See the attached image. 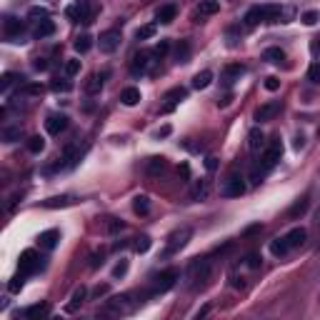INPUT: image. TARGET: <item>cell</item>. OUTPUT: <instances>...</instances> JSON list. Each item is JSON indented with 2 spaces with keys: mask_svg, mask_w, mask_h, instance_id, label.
Instances as JSON below:
<instances>
[{
  "mask_svg": "<svg viewBox=\"0 0 320 320\" xmlns=\"http://www.w3.org/2000/svg\"><path fill=\"white\" fill-rule=\"evenodd\" d=\"M213 275V260L210 258H193L185 268V285L188 288H200Z\"/></svg>",
  "mask_w": 320,
  "mask_h": 320,
  "instance_id": "1",
  "label": "cell"
},
{
  "mask_svg": "<svg viewBox=\"0 0 320 320\" xmlns=\"http://www.w3.org/2000/svg\"><path fill=\"white\" fill-rule=\"evenodd\" d=\"M280 155H283V143H280V138H275V140H270V146L265 148L260 163L253 168V183H260L263 178H265V175H268L273 168H275V165H278Z\"/></svg>",
  "mask_w": 320,
  "mask_h": 320,
  "instance_id": "2",
  "label": "cell"
},
{
  "mask_svg": "<svg viewBox=\"0 0 320 320\" xmlns=\"http://www.w3.org/2000/svg\"><path fill=\"white\" fill-rule=\"evenodd\" d=\"M280 13L283 8L280 5H255L245 13V25H258V23H273V20H280Z\"/></svg>",
  "mask_w": 320,
  "mask_h": 320,
  "instance_id": "3",
  "label": "cell"
},
{
  "mask_svg": "<svg viewBox=\"0 0 320 320\" xmlns=\"http://www.w3.org/2000/svg\"><path fill=\"white\" fill-rule=\"evenodd\" d=\"M190 238H193V228H188V225H180V228H175L173 233L168 235V243H165V258L168 255H175V253H180L188 243H190Z\"/></svg>",
  "mask_w": 320,
  "mask_h": 320,
  "instance_id": "4",
  "label": "cell"
},
{
  "mask_svg": "<svg viewBox=\"0 0 320 320\" xmlns=\"http://www.w3.org/2000/svg\"><path fill=\"white\" fill-rule=\"evenodd\" d=\"M178 278H180V273H178L175 268H168V270L158 273V275L153 278V285H150L148 295H163V293H168L175 283H178Z\"/></svg>",
  "mask_w": 320,
  "mask_h": 320,
  "instance_id": "5",
  "label": "cell"
},
{
  "mask_svg": "<svg viewBox=\"0 0 320 320\" xmlns=\"http://www.w3.org/2000/svg\"><path fill=\"white\" fill-rule=\"evenodd\" d=\"M135 298V293H123V295H115V298H110L108 300V310L110 313H118V315H128V313H133L143 300H133Z\"/></svg>",
  "mask_w": 320,
  "mask_h": 320,
  "instance_id": "6",
  "label": "cell"
},
{
  "mask_svg": "<svg viewBox=\"0 0 320 320\" xmlns=\"http://www.w3.org/2000/svg\"><path fill=\"white\" fill-rule=\"evenodd\" d=\"M18 270L20 273H25V275H35L38 270H43V258L38 255V250H23L20 253V258H18Z\"/></svg>",
  "mask_w": 320,
  "mask_h": 320,
  "instance_id": "7",
  "label": "cell"
},
{
  "mask_svg": "<svg viewBox=\"0 0 320 320\" xmlns=\"http://www.w3.org/2000/svg\"><path fill=\"white\" fill-rule=\"evenodd\" d=\"M243 193H245V178L240 173H230L223 180V185H220V195L223 198H240Z\"/></svg>",
  "mask_w": 320,
  "mask_h": 320,
  "instance_id": "8",
  "label": "cell"
},
{
  "mask_svg": "<svg viewBox=\"0 0 320 320\" xmlns=\"http://www.w3.org/2000/svg\"><path fill=\"white\" fill-rule=\"evenodd\" d=\"M155 53H150V50H140V53H135L133 60H130V73L135 75V78H140V75H146L153 70V65H155Z\"/></svg>",
  "mask_w": 320,
  "mask_h": 320,
  "instance_id": "9",
  "label": "cell"
},
{
  "mask_svg": "<svg viewBox=\"0 0 320 320\" xmlns=\"http://www.w3.org/2000/svg\"><path fill=\"white\" fill-rule=\"evenodd\" d=\"M80 155H83V150H80L78 143L65 146L63 155H60V160L55 163V170H70V168H75V165H78V160H80Z\"/></svg>",
  "mask_w": 320,
  "mask_h": 320,
  "instance_id": "10",
  "label": "cell"
},
{
  "mask_svg": "<svg viewBox=\"0 0 320 320\" xmlns=\"http://www.w3.org/2000/svg\"><path fill=\"white\" fill-rule=\"evenodd\" d=\"M120 30H105V33H100V38H98V48H100V53H105V55H110V53H115L118 48H120Z\"/></svg>",
  "mask_w": 320,
  "mask_h": 320,
  "instance_id": "11",
  "label": "cell"
},
{
  "mask_svg": "<svg viewBox=\"0 0 320 320\" xmlns=\"http://www.w3.org/2000/svg\"><path fill=\"white\" fill-rule=\"evenodd\" d=\"M3 28H5V35H8L13 43H23V30H25V23H23V20L8 15L5 23H3Z\"/></svg>",
  "mask_w": 320,
  "mask_h": 320,
  "instance_id": "12",
  "label": "cell"
},
{
  "mask_svg": "<svg viewBox=\"0 0 320 320\" xmlns=\"http://www.w3.org/2000/svg\"><path fill=\"white\" fill-rule=\"evenodd\" d=\"M185 98H188V90H185V88H180V85L170 88V90L165 93V98H163V100H165V105H163V113H173L175 105H178V103H183Z\"/></svg>",
  "mask_w": 320,
  "mask_h": 320,
  "instance_id": "13",
  "label": "cell"
},
{
  "mask_svg": "<svg viewBox=\"0 0 320 320\" xmlns=\"http://www.w3.org/2000/svg\"><path fill=\"white\" fill-rule=\"evenodd\" d=\"M68 18L70 20H80V23H93V15H90V8H88L85 0H78L75 5H70L68 10Z\"/></svg>",
  "mask_w": 320,
  "mask_h": 320,
  "instance_id": "14",
  "label": "cell"
},
{
  "mask_svg": "<svg viewBox=\"0 0 320 320\" xmlns=\"http://www.w3.org/2000/svg\"><path fill=\"white\" fill-rule=\"evenodd\" d=\"M65 128H68V115H63V113H53V115L45 120V130H48V135H60Z\"/></svg>",
  "mask_w": 320,
  "mask_h": 320,
  "instance_id": "15",
  "label": "cell"
},
{
  "mask_svg": "<svg viewBox=\"0 0 320 320\" xmlns=\"http://www.w3.org/2000/svg\"><path fill=\"white\" fill-rule=\"evenodd\" d=\"M220 10V0H200V5L195 8V23H200L208 15H215Z\"/></svg>",
  "mask_w": 320,
  "mask_h": 320,
  "instance_id": "16",
  "label": "cell"
},
{
  "mask_svg": "<svg viewBox=\"0 0 320 320\" xmlns=\"http://www.w3.org/2000/svg\"><path fill=\"white\" fill-rule=\"evenodd\" d=\"M58 240H60V230H55V228L43 230V233L38 235V245H40L43 250H53V248L58 245Z\"/></svg>",
  "mask_w": 320,
  "mask_h": 320,
  "instance_id": "17",
  "label": "cell"
},
{
  "mask_svg": "<svg viewBox=\"0 0 320 320\" xmlns=\"http://www.w3.org/2000/svg\"><path fill=\"white\" fill-rule=\"evenodd\" d=\"M245 73V68L243 65H228L225 70H223V75H220V80H223V85L225 88H233L235 80H240V75Z\"/></svg>",
  "mask_w": 320,
  "mask_h": 320,
  "instance_id": "18",
  "label": "cell"
},
{
  "mask_svg": "<svg viewBox=\"0 0 320 320\" xmlns=\"http://www.w3.org/2000/svg\"><path fill=\"white\" fill-rule=\"evenodd\" d=\"M278 110H280V103H278V100H273V103H265V105H260V108L255 110V120H260V123H265V120H273Z\"/></svg>",
  "mask_w": 320,
  "mask_h": 320,
  "instance_id": "19",
  "label": "cell"
},
{
  "mask_svg": "<svg viewBox=\"0 0 320 320\" xmlns=\"http://www.w3.org/2000/svg\"><path fill=\"white\" fill-rule=\"evenodd\" d=\"M265 146V135H263V130L255 125V128H250V133H248V148H250V153H258L263 150Z\"/></svg>",
  "mask_w": 320,
  "mask_h": 320,
  "instance_id": "20",
  "label": "cell"
},
{
  "mask_svg": "<svg viewBox=\"0 0 320 320\" xmlns=\"http://www.w3.org/2000/svg\"><path fill=\"white\" fill-rule=\"evenodd\" d=\"M120 103L123 105H128V108H133V105H138L140 103V90L138 88H125L123 93H120Z\"/></svg>",
  "mask_w": 320,
  "mask_h": 320,
  "instance_id": "21",
  "label": "cell"
},
{
  "mask_svg": "<svg viewBox=\"0 0 320 320\" xmlns=\"http://www.w3.org/2000/svg\"><path fill=\"white\" fill-rule=\"evenodd\" d=\"M55 33V23L48 18V20H40L35 30H33V38H38V40H43V38H48V35H53Z\"/></svg>",
  "mask_w": 320,
  "mask_h": 320,
  "instance_id": "22",
  "label": "cell"
},
{
  "mask_svg": "<svg viewBox=\"0 0 320 320\" xmlns=\"http://www.w3.org/2000/svg\"><path fill=\"white\" fill-rule=\"evenodd\" d=\"M270 253H273V255H278V258H283V255H288V253H290V245H288L285 235H283V238H273V240H270Z\"/></svg>",
  "mask_w": 320,
  "mask_h": 320,
  "instance_id": "23",
  "label": "cell"
},
{
  "mask_svg": "<svg viewBox=\"0 0 320 320\" xmlns=\"http://www.w3.org/2000/svg\"><path fill=\"white\" fill-rule=\"evenodd\" d=\"M305 238H308V230H305V228H293L290 233L285 235V240H288L290 250H293V248H300V245L305 243Z\"/></svg>",
  "mask_w": 320,
  "mask_h": 320,
  "instance_id": "24",
  "label": "cell"
},
{
  "mask_svg": "<svg viewBox=\"0 0 320 320\" xmlns=\"http://www.w3.org/2000/svg\"><path fill=\"white\" fill-rule=\"evenodd\" d=\"M173 58H175V63H178V65H185V63H190V43H188V40H180V43H178Z\"/></svg>",
  "mask_w": 320,
  "mask_h": 320,
  "instance_id": "25",
  "label": "cell"
},
{
  "mask_svg": "<svg viewBox=\"0 0 320 320\" xmlns=\"http://www.w3.org/2000/svg\"><path fill=\"white\" fill-rule=\"evenodd\" d=\"M165 168H168V163H165V158H160V155H153V158H148V160H146V170L150 175L163 173Z\"/></svg>",
  "mask_w": 320,
  "mask_h": 320,
  "instance_id": "26",
  "label": "cell"
},
{
  "mask_svg": "<svg viewBox=\"0 0 320 320\" xmlns=\"http://www.w3.org/2000/svg\"><path fill=\"white\" fill-rule=\"evenodd\" d=\"M85 295H88V290L83 288V285H80V288H75V290H73V295H70V303H68V308H65V310H68V313H75V310L83 305Z\"/></svg>",
  "mask_w": 320,
  "mask_h": 320,
  "instance_id": "27",
  "label": "cell"
},
{
  "mask_svg": "<svg viewBox=\"0 0 320 320\" xmlns=\"http://www.w3.org/2000/svg\"><path fill=\"white\" fill-rule=\"evenodd\" d=\"M103 83H105V73H93L90 78H88V83H85V90L90 93V95H95V93H100L103 90Z\"/></svg>",
  "mask_w": 320,
  "mask_h": 320,
  "instance_id": "28",
  "label": "cell"
},
{
  "mask_svg": "<svg viewBox=\"0 0 320 320\" xmlns=\"http://www.w3.org/2000/svg\"><path fill=\"white\" fill-rule=\"evenodd\" d=\"M23 138V128L20 125H5L3 128V140L5 143H15V140H20Z\"/></svg>",
  "mask_w": 320,
  "mask_h": 320,
  "instance_id": "29",
  "label": "cell"
},
{
  "mask_svg": "<svg viewBox=\"0 0 320 320\" xmlns=\"http://www.w3.org/2000/svg\"><path fill=\"white\" fill-rule=\"evenodd\" d=\"M75 203L73 195H58V198H48L43 200V208H68V205Z\"/></svg>",
  "mask_w": 320,
  "mask_h": 320,
  "instance_id": "30",
  "label": "cell"
},
{
  "mask_svg": "<svg viewBox=\"0 0 320 320\" xmlns=\"http://www.w3.org/2000/svg\"><path fill=\"white\" fill-rule=\"evenodd\" d=\"M263 60H268V63H273V65H280V63L285 60V53H283L280 48H265V50H263Z\"/></svg>",
  "mask_w": 320,
  "mask_h": 320,
  "instance_id": "31",
  "label": "cell"
},
{
  "mask_svg": "<svg viewBox=\"0 0 320 320\" xmlns=\"http://www.w3.org/2000/svg\"><path fill=\"white\" fill-rule=\"evenodd\" d=\"M208 190H210L208 180H198V183L193 185V190H190V198H193V200H205V198H208Z\"/></svg>",
  "mask_w": 320,
  "mask_h": 320,
  "instance_id": "32",
  "label": "cell"
},
{
  "mask_svg": "<svg viewBox=\"0 0 320 320\" xmlns=\"http://www.w3.org/2000/svg\"><path fill=\"white\" fill-rule=\"evenodd\" d=\"M210 83H213V73H210V70H200V73L193 78V88H195V90H205Z\"/></svg>",
  "mask_w": 320,
  "mask_h": 320,
  "instance_id": "33",
  "label": "cell"
},
{
  "mask_svg": "<svg viewBox=\"0 0 320 320\" xmlns=\"http://www.w3.org/2000/svg\"><path fill=\"white\" fill-rule=\"evenodd\" d=\"M133 210H135L138 215H148V213H150V198H148V195H135V198H133Z\"/></svg>",
  "mask_w": 320,
  "mask_h": 320,
  "instance_id": "34",
  "label": "cell"
},
{
  "mask_svg": "<svg viewBox=\"0 0 320 320\" xmlns=\"http://www.w3.org/2000/svg\"><path fill=\"white\" fill-rule=\"evenodd\" d=\"M23 315L25 318H43V315H48V305L45 303H35V305H30V308H25L23 310Z\"/></svg>",
  "mask_w": 320,
  "mask_h": 320,
  "instance_id": "35",
  "label": "cell"
},
{
  "mask_svg": "<svg viewBox=\"0 0 320 320\" xmlns=\"http://www.w3.org/2000/svg\"><path fill=\"white\" fill-rule=\"evenodd\" d=\"M18 80H25V78H20V75H15V73H5L3 80H0V90H3V93H10V88L15 85Z\"/></svg>",
  "mask_w": 320,
  "mask_h": 320,
  "instance_id": "36",
  "label": "cell"
},
{
  "mask_svg": "<svg viewBox=\"0 0 320 320\" xmlns=\"http://www.w3.org/2000/svg\"><path fill=\"white\" fill-rule=\"evenodd\" d=\"M175 13H178V10H175V5H163V8L158 10V20H160V23H173Z\"/></svg>",
  "mask_w": 320,
  "mask_h": 320,
  "instance_id": "37",
  "label": "cell"
},
{
  "mask_svg": "<svg viewBox=\"0 0 320 320\" xmlns=\"http://www.w3.org/2000/svg\"><path fill=\"white\" fill-rule=\"evenodd\" d=\"M308 198H300V200H298V203L293 205L290 210H288V215H290L293 220H295V218H300V215H305V210H308Z\"/></svg>",
  "mask_w": 320,
  "mask_h": 320,
  "instance_id": "38",
  "label": "cell"
},
{
  "mask_svg": "<svg viewBox=\"0 0 320 320\" xmlns=\"http://www.w3.org/2000/svg\"><path fill=\"white\" fill-rule=\"evenodd\" d=\"M90 45H93V38H90V35H78L75 43H73V48H75L78 53H88Z\"/></svg>",
  "mask_w": 320,
  "mask_h": 320,
  "instance_id": "39",
  "label": "cell"
},
{
  "mask_svg": "<svg viewBox=\"0 0 320 320\" xmlns=\"http://www.w3.org/2000/svg\"><path fill=\"white\" fill-rule=\"evenodd\" d=\"M155 33H158V25H155V23H150V25H143V28L135 30V38H138V40H150Z\"/></svg>",
  "mask_w": 320,
  "mask_h": 320,
  "instance_id": "40",
  "label": "cell"
},
{
  "mask_svg": "<svg viewBox=\"0 0 320 320\" xmlns=\"http://www.w3.org/2000/svg\"><path fill=\"white\" fill-rule=\"evenodd\" d=\"M125 228V223L123 220H115V218H105V223H103V230L105 233H118V230H123Z\"/></svg>",
  "mask_w": 320,
  "mask_h": 320,
  "instance_id": "41",
  "label": "cell"
},
{
  "mask_svg": "<svg viewBox=\"0 0 320 320\" xmlns=\"http://www.w3.org/2000/svg\"><path fill=\"white\" fill-rule=\"evenodd\" d=\"M133 250H135V253H140V255H143V253H148V250H150V238H148V235L135 238V243H133Z\"/></svg>",
  "mask_w": 320,
  "mask_h": 320,
  "instance_id": "42",
  "label": "cell"
},
{
  "mask_svg": "<svg viewBox=\"0 0 320 320\" xmlns=\"http://www.w3.org/2000/svg\"><path fill=\"white\" fill-rule=\"evenodd\" d=\"M23 285H25V273H20V270H18V275L10 280L8 290H10V293H20V290H23Z\"/></svg>",
  "mask_w": 320,
  "mask_h": 320,
  "instance_id": "43",
  "label": "cell"
},
{
  "mask_svg": "<svg viewBox=\"0 0 320 320\" xmlns=\"http://www.w3.org/2000/svg\"><path fill=\"white\" fill-rule=\"evenodd\" d=\"M43 148H45V140H43L40 135L28 138V150H30V153H43Z\"/></svg>",
  "mask_w": 320,
  "mask_h": 320,
  "instance_id": "44",
  "label": "cell"
},
{
  "mask_svg": "<svg viewBox=\"0 0 320 320\" xmlns=\"http://www.w3.org/2000/svg\"><path fill=\"white\" fill-rule=\"evenodd\" d=\"M308 80L310 83H320V63H313L308 68Z\"/></svg>",
  "mask_w": 320,
  "mask_h": 320,
  "instance_id": "45",
  "label": "cell"
},
{
  "mask_svg": "<svg viewBox=\"0 0 320 320\" xmlns=\"http://www.w3.org/2000/svg\"><path fill=\"white\" fill-rule=\"evenodd\" d=\"M28 15L30 18H40V20H48V18H50V13H48L45 8H30ZM40 20H38V23H40Z\"/></svg>",
  "mask_w": 320,
  "mask_h": 320,
  "instance_id": "46",
  "label": "cell"
},
{
  "mask_svg": "<svg viewBox=\"0 0 320 320\" xmlns=\"http://www.w3.org/2000/svg\"><path fill=\"white\" fill-rule=\"evenodd\" d=\"M300 20H303L305 25H315V23L320 20V15L315 13V10H308V13H303V18H300Z\"/></svg>",
  "mask_w": 320,
  "mask_h": 320,
  "instance_id": "47",
  "label": "cell"
},
{
  "mask_svg": "<svg viewBox=\"0 0 320 320\" xmlns=\"http://www.w3.org/2000/svg\"><path fill=\"white\" fill-rule=\"evenodd\" d=\"M50 88H53L55 93H68V90L73 88V83H68V80H53V83H50Z\"/></svg>",
  "mask_w": 320,
  "mask_h": 320,
  "instance_id": "48",
  "label": "cell"
},
{
  "mask_svg": "<svg viewBox=\"0 0 320 320\" xmlns=\"http://www.w3.org/2000/svg\"><path fill=\"white\" fill-rule=\"evenodd\" d=\"M78 70H80V60H68V63H65V75H68V78L75 75Z\"/></svg>",
  "mask_w": 320,
  "mask_h": 320,
  "instance_id": "49",
  "label": "cell"
},
{
  "mask_svg": "<svg viewBox=\"0 0 320 320\" xmlns=\"http://www.w3.org/2000/svg\"><path fill=\"white\" fill-rule=\"evenodd\" d=\"M168 48H170V43H168V40H160V43L155 45V50H153V53H155V58H163V55L168 53Z\"/></svg>",
  "mask_w": 320,
  "mask_h": 320,
  "instance_id": "50",
  "label": "cell"
},
{
  "mask_svg": "<svg viewBox=\"0 0 320 320\" xmlns=\"http://www.w3.org/2000/svg\"><path fill=\"white\" fill-rule=\"evenodd\" d=\"M125 273H128V260H120L115 268H113V278H123Z\"/></svg>",
  "mask_w": 320,
  "mask_h": 320,
  "instance_id": "51",
  "label": "cell"
},
{
  "mask_svg": "<svg viewBox=\"0 0 320 320\" xmlns=\"http://www.w3.org/2000/svg\"><path fill=\"white\" fill-rule=\"evenodd\" d=\"M280 88V80L275 78V75H270V78H265V90H270V93H275Z\"/></svg>",
  "mask_w": 320,
  "mask_h": 320,
  "instance_id": "52",
  "label": "cell"
},
{
  "mask_svg": "<svg viewBox=\"0 0 320 320\" xmlns=\"http://www.w3.org/2000/svg\"><path fill=\"white\" fill-rule=\"evenodd\" d=\"M33 68H35V70H48V60H43V58L33 60Z\"/></svg>",
  "mask_w": 320,
  "mask_h": 320,
  "instance_id": "53",
  "label": "cell"
},
{
  "mask_svg": "<svg viewBox=\"0 0 320 320\" xmlns=\"http://www.w3.org/2000/svg\"><path fill=\"white\" fill-rule=\"evenodd\" d=\"M165 135H170V125H163L160 130H155V138H165Z\"/></svg>",
  "mask_w": 320,
  "mask_h": 320,
  "instance_id": "54",
  "label": "cell"
},
{
  "mask_svg": "<svg viewBox=\"0 0 320 320\" xmlns=\"http://www.w3.org/2000/svg\"><path fill=\"white\" fill-rule=\"evenodd\" d=\"M205 168H208V170L213 173V170L218 168V160H215V158H205Z\"/></svg>",
  "mask_w": 320,
  "mask_h": 320,
  "instance_id": "55",
  "label": "cell"
},
{
  "mask_svg": "<svg viewBox=\"0 0 320 320\" xmlns=\"http://www.w3.org/2000/svg\"><path fill=\"white\" fill-rule=\"evenodd\" d=\"M98 265H103V253H95L90 260V268H98Z\"/></svg>",
  "mask_w": 320,
  "mask_h": 320,
  "instance_id": "56",
  "label": "cell"
},
{
  "mask_svg": "<svg viewBox=\"0 0 320 320\" xmlns=\"http://www.w3.org/2000/svg\"><path fill=\"white\" fill-rule=\"evenodd\" d=\"M105 293H108V285H98L93 295H95V298H100V295H105Z\"/></svg>",
  "mask_w": 320,
  "mask_h": 320,
  "instance_id": "57",
  "label": "cell"
},
{
  "mask_svg": "<svg viewBox=\"0 0 320 320\" xmlns=\"http://www.w3.org/2000/svg\"><path fill=\"white\" fill-rule=\"evenodd\" d=\"M208 310H210V305H203V308L195 313V318H203V315H208Z\"/></svg>",
  "mask_w": 320,
  "mask_h": 320,
  "instance_id": "58",
  "label": "cell"
},
{
  "mask_svg": "<svg viewBox=\"0 0 320 320\" xmlns=\"http://www.w3.org/2000/svg\"><path fill=\"white\" fill-rule=\"evenodd\" d=\"M258 230H260V223H258V225H250V228L245 230V235H253V233H258Z\"/></svg>",
  "mask_w": 320,
  "mask_h": 320,
  "instance_id": "59",
  "label": "cell"
},
{
  "mask_svg": "<svg viewBox=\"0 0 320 320\" xmlns=\"http://www.w3.org/2000/svg\"><path fill=\"white\" fill-rule=\"evenodd\" d=\"M315 225H320V205H318V210H315Z\"/></svg>",
  "mask_w": 320,
  "mask_h": 320,
  "instance_id": "60",
  "label": "cell"
},
{
  "mask_svg": "<svg viewBox=\"0 0 320 320\" xmlns=\"http://www.w3.org/2000/svg\"><path fill=\"white\" fill-rule=\"evenodd\" d=\"M315 48H318V50H320V43H318V45H315Z\"/></svg>",
  "mask_w": 320,
  "mask_h": 320,
  "instance_id": "61",
  "label": "cell"
},
{
  "mask_svg": "<svg viewBox=\"0 0 320 320\" xmlns=\"http://www.w3.org/2000/svg\"><path fill=\"white\" fill-rule=\"evenodd\" d=\"M318 133H320V130H318Z\"/></svg>",
  "mask_w": 320,
  "mask_h": 320,
  "instance_id": "62",
  "label": "cell"
}]
</instances>
